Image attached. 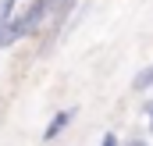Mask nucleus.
Here are the masks:
<instances>
[{
  "instance_id": "f257e3e1",
  "label": "nucleus",
  "mask_w": 153,
  "mask_h": 146,
  "mask_svg": "<svg viewBox=\"0 0 153 146\" xmlns=\"http://www.w3.org/2000/svg\"><path fill=\"white\" fill-rule=\"evenodd\" d=\"M50 7H53V0H29L25 11H18L7 25H0V50L4 46H14L18 39L32 36V32H39L43 22L50 18Z\"/></svg>"
},
{
  "instance_id": "f03ea898",
  "label": "nucleus",
  "mask_w": 153,
  "mask_h": 146,
  "mask_svg": "<svg viewBox=\"0 0 153 146\" xmlns=\"http://www.w3.org/2000/svg\"><path fill=\"white\" fill-rule=\"evenodd\" d=\"M75 114H78V107H64V110H57V114L46 121V128H43V143H53L57 136H64V132H68V125L75 121Z\"/></svg>"
},
{
  "instance_id": "7ed1b4c3",
  "label": "nucleus",
  "mask_w": 153,
  "mask_h": 146,
  "mask_svg": "<svg viewBox=\"0 0 153 146\" xmlns=\"http://www.w3.org/2000/svg\"><path fill=\"white\" fill-rule=\"evenodd\" d=\"M132 89H135V93H146V89H153V64H146L143 72L132 78Z\"/></svg>"
},
{
  "instance_id": "20e7f679",
  "label": "nucleus",
  "mask_w": 153,
  "mask_h": 146,
  "mask_svg": "<svg viewBox=\"0 0 153 146\" xmlns=\"http://www.w3.org/2000/svg\"><path fill=\"white\" fill-rule=\"evenodd\" d=\"M14 7H18V0H0V25H7V22L18 14Z\"/></svg>"
},
{
  "instance_id": "39448f33",
  "label": "nucleus",
  "mask_w": 153,
  "mask_h": 146,
  "mask_svg": "<svg viewBox=\"0 0 153 146\" xmlns=\"http://www.w3.org/2000/svg\"><path fill=\"white\" fill-rule=\"evenodd\" d=\"M121 146H153V143L146 139V136H128V139H125Z\"/></svg>"
},
{
  "instance_id": "423d86ee",
  "label": "nucleus",
  "mask_w": 153,
  "mask_h": 146,
  "mask_svg": "<svg viewBox=\"0 0 153 146\" xmlns=\"http://www.w3.org/2000/svg\"><path fill=\"white\" fill-rule=\"evenodd\" d=\"M100 146H121V139H117L114 132H107V136H103V139H100Z\"/></svg>"
},
{
  "instance_id": "0eeeda50",
  "label": "nucleus",
  "mask_w": 153,
  "mask_h": 146,
  "mask_svg": "<svg viewBox=\"0 0 153 146\" xmlns=\"http://www.w3.org/2000/svg\"><path fill=\"white\" fill-rule=\"evenodd\" d=\"M143 114H146V121H150V132H153V100L143 104Z\"/></svg>"
}]
</instances>
